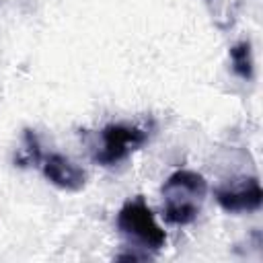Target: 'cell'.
Segmentation results:
<instances>
[{
    "mask_svg": "<svg viewBox=\"0 0 263 263\" xmlns=\"http://www.w3.org/2000/svg\"><path fill=\"white\" fill-rule=\"evenodd\" d=\"M162 212L166 222L185 226L191 224L203 205L208 195V181L195 171H175L160 187Z\"/></svg>",
    "mask_w": 263,
    "mask_h": 263,
    "instance_id": "obj_1",
    "label": "cell"
},
{
    "mask_svg": "<svg viewBox=\"0 0 263 263\" xmlns=\"http://www.w3.org/2000/svg\"><path fill=\"white\" fill-rule=\"evenodd\" d=\"M117 228L125 236L136 238L138 242H142L146 249H152V251L162 249L166 242L164 230L156 224L152 210L146 205L142 197H136L123 203V208L117 214Z\"/></svg>",
    "mask_w": 263,
    "mask_h": 263,
    "instance_id": "obj_2",
    "label": "cell"
},
{
    "mask_svg": "<svg viewBox=\"0 0 263 263\" xmlns=\"http://www.w3.org/2000/svg\"><path fill=\"white\" fill-rule=\"evenodd\" d=\"M148 140L146 132L136 127V125H125V123H111L105 125L101 132V148L92 154L95 162L103 166L117 164L129 156L136 148H140Z\"/></svg>",
    "mask_w": 263,
    "mask_h": 263,
    "instance_id": "obj_3",
    "label": "cell"
},
{
    "mask_svg": "<svg viewBox=\"0 0 263 263\" xmlns=\"http://www.w3.org/2000/svg\"><path fill=\"white\" fill-rule=\"evenodd\" d=\"M214 197L224 212L242 214V212H255L261 208L263 191H261L259 179L249 177V179H238L224 187H216Z\"/></svg>",
    "mask_w": 263,
    "mask_h": 263,
    "instance_id": "obj_4",
    "label": "cell"
},
{
    "mask_svg": "<svg viewBox=\"0 0 263 263\" xmlns=\"http://www.w3.org/2000/svg\"><path fill=\"white\" fill-rule=\"evenodd\" d=\"M43 175L45 179L64 189V191H80L86 185V173L82 166L72 162L64 154H49L43 158Z\"/></svg>",
    "mask_w": 263,
    "mask_h": 263,
    "instance_id": "obj_5",
    "label": "cell"
},
{
    "mask_svg": "<svg viewBox=\"0 0 263 263\" xmlns=\"http://www.w3.org/2000/svg\"><path fill=\"white\" fill-rule=\"evenodd\" d=\"M230 60H232V70L236 76L242 80L253 78V53H251V43L240 41L230 47Z\"/></svg>",
    "mask_w": 263,
    "mask_h": 263,
    "instance_id": "obj_6",
    "label": "cell"
}]
</instances>
